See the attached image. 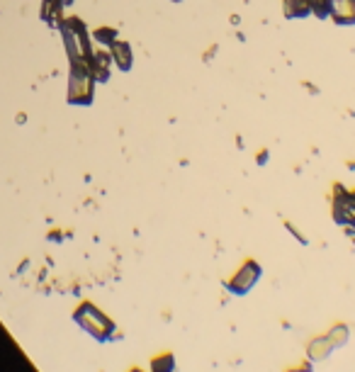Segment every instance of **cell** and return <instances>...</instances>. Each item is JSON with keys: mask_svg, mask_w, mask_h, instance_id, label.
<instances>
[{"mask_svg": "<svg viewBox=\"0 0 355 372\" xmlns=\"http://www.w3.org/2000/svg\"><path fill=\"white\" fill-rule=\"evenodd\" d=\"M73 322L97 343L117 341V324H114L100 307H95L93 302L88 300L81 302V305L76 307V312H73Z\"/></svg>", "mask_w": 355, "mask_h": 372, "instance_id": "6da1fadb", "label": "cell"}, {"mask_svg": "<svg viewBox=\"0 0 355 372\" xmlns=\"http://www.w3.org/2000/svg\"><path fill=\"white\" fill-rule=\"evenodd\" d=\"M95 78L90 73V68L85 66V61H78L71 68V88H68V100L76 105H88L93 100L95 93Z\"/></svg>", "mask_w": 355, "mask_h": 372, "instance_id": "3957f363", "label": "cell"}, {"mask_svg": "<svg viewBox=\"0 0 355 372\" xmlns=\"http://www.w3.org/2000/svg\"><path fill=\"white\" fill-rule=\"evenodd\" d=\"M110 56H112V64L117 68H122V71H129L131 68V61H134V56H131V47L127 42H122V39H114L110 44Z\"/></svg>", "mask_w": 355, "mask_h": 372, "instance_id": "5b68a950", "label": "cell"}, {"mask_svg": "<svg viewBox=\"0 0 355 372\" xmlns=\"http://www.w3.org/2000/svg\"><path fill=\"white\" fill-rule=\"evenodd\" d=\"M261 278H263L261 263L253 261V258H248V261H244L241 268H239V270L226 280L224 288H226L229 295H234V297H246L251 290L256 288V285H258Z\"/></svg>", "mask_w": 355, "mask_h": 372, "instance_id": "7a4b0ae2", "label": "cell"}, {"mask_svg": "<svg viewBox=\"0 0 355 372\" xmlns=\"http://www.w3.org/2000/svg\"><path fill=\"white\" fill-rule=\"evenodd\" d=\"M285 226H288V229H290V231H292V234H295V239H300V244H307L305 234H302V231H297V229H295V226H292V221H285Z\"/></svg>", "mask_w": 355, "mask_h": 372, "instance_id": "8fae6325", "label": "cell"}, {"mask_svg": "<svg viewBox=\"0 0 355 372\" xmlns=\"http://www.w3.org/2000/svg\"><path fill=\"white\" fill-rule=\"evenodd\" d=\"M353 195H355V190H353Z\"/></svg>", "mask_w": 355, "mask_h": 372, "instance_id": "5bb4252c", "label": "cell"}, {"mask_svg": "<svg viewBox=\"0 0 355 372\" xmlns=\"http://www.w3.org/2000/svg\"><path fill=\"white\" fill-rule=\"evenodd\" d=\"M129 372H146L144 368H129Z\"/></svg>", "mask_w": 355, "mask_h": 372, "instance_id": "7c38bea8", "label": "cell"}, {"mask_svg": "<svg viewBox=\"0 0 355 372\" xmlns=\"http://www.w3.org/2000/svg\"><path fill=\"white\" fill-rule=\"evenodd\" d=\"M348 236H351V241L355 244V231H348Z\"/></svg>", "mask_w": 355, "mask_h": 372, "instance_id": "4fadbf2b", "label": "cell"}, {"mask_svg": "<svg viewBox=\"0 0 355 372\" xmlns=\"http://www.w3.org/2000/svg\"><path fill=\"white\" fill-rule=\"evenodd\" d=\"M95 39L102 44V47H110L114 39H119V37H117V32H114L112 27H102V30H97V32H95Z\"/></svg>", "mask_w": 355, "mask_h": 372, "instance_id": "9c48e42d", "label": "cell"}, {"mask_svg": "<svg viewBox=\"0 0 355 372\" xmlns=\"http://www.w3.org/2000/svg\"><path fill=\"white\" fill-rule=\"evenodd\" d=\"M331 353H334V348L326 341V336H317V339H312L307 346V358L312 360V363H322V360L331 358Z\"/></svg>", "mask_w": 355, "mask_h": 372, "instance_id": "8992f818", "label": "cell"}, {"mask_svg": "<svg viewBox=\"0 0 355 372\" xmlns=\"http://www.w3.org/2000/svg\"><path fill=\"white\" fill-rule=\"evenodd\" d=\"M329 17L341 27L355 25V0H331Z\"/></svg>", "mask_w": 355, "mask_h": 372, "instance_id": "277c9868", "label": "cell"}, {"mask_svg": "<svg viewBox=\"0 0 355 372\" xmlns=\"http://www.w3.org/2000/svg\"><path fill=\"white\" fill-rule=\"evenodd\" d=\"M175 368H178L175 356L170 351H165V353H158L156 358H151L148 372H175Z\"/></svg>", "mask_w": 355, "mask_h": 372, "instance_id": "52a82bcc", "label": "cell"}, {"mask_svg": "<svg viewBox=\"0 0 355 372\" xmlns=\"http://www.w3.org/2000/svg\"><path fill=\"white\" fill-rule=\"evenodd\" d=\"M285 15L288 17L312 15V10H309V0H285Z\"/></svg>", "mask_w": 355, "mask_h": 372, "instance_id": "ba28073f", "label": "cell"}, {"mask_svg": "<svg viewBox=\"0 0 355 372\" xmlns=\"http://www.w3.org/2000/svg\"><path fill=\"white\" fill-rule=\"evenodd\" d=\"M285 372H314V363H312V360H305V363H300L297 368H290Z\"/></svg>", "mask_w": 355, "mask_h": 372, "instance_id": "30bf717a", "label": "cell"}]
</instances>
